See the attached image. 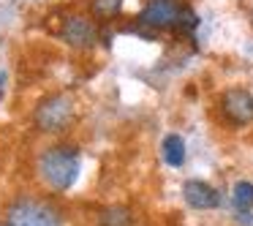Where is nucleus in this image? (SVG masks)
<instances>
[{
  "mask_svg": "<svg viewBox=\"0 0 253 226\" xmlns=\"http://www.w3.org/2000/svg\"><path fill=\"white\" fill-rule=\"evenodd\" d=\"M36 169H39V177L44 180L46 188L63 193L77 182L79 169H82V155L74 144H52L39 155Z\"/></svg>",
  "mask_w": 253,
  "mask_h": 226,
  "instance_id": "nucleus-1",
  "label": "nucleus"
},
{
  "mask_svg": "<svg viewBox=\"0 0 253 226\" xmlns=\"http://www.w3.org/2000/svg\"><path fill=\"white\" fill-rule=\"evenodd\" d=\"M0 226H63V215L46 199L19 196L6 207Z\"/></svg>",
  "mask_w": 253,
  "mask_h": 226,
  "instance_id": "nucleus-2",
  "label": "nucleus"
},
{
  "mask_svg": "<svg viewBox=\"0 0 253 226\" xmlns=\"http://www.w3.org/2000/svg\"><path fill=\"white\" fill-rule=\"evenodd\" d=\"M77 104L68 93H49L36 104L33 109V126L41 134H60L71 126Z\"/></svg>",
  "mask_w": 253,
  "mask_h": 226,
  "instance_id": "nucleus-3",
  "label": "nucleus"
},
{
  "mask_svg": "<svg viewBox=\"0 0 253 226\" xmlns=\"http://www.w3.org/2000/svg\"><path fill=\"white\" fill-rule=\"evenodd\" d=\"M220 120L229 128H245L253 123V93L248 88H229L218 98Z\"/></svg>",
  "mask_w": 253,
  "mask_h": 226,
  "instance_id": "nucleus-4",
  "label": "nucleus"
},
{
  "mask_svg": "<svg viewBox=\"0 0 253 226\" xmlns=\"http://www.w3.org/2000/svg\"><path fill=\"white\" fill-rule=\"evenodd\" d=\"M180 14H182V3H177V0H147L144 8L139 11L136 22H139V28H147L150 33L177 30Z\"/></svg>",
  "mask_w": 253,
  "mask_h": 226,
  "instance_id": "nucleus-5",
  "label": "nucleus"
},
{
  "mask_svg": "<svg viewBox=\"0 0 253 226\" xmlns=\"http://www.w3.org/2000/svg\"><path fill=\"white\" fill-rule=\"evenodd\" d=\"M60 39L66 41L74 49H90L98 41V28L90 17H82V14H71V17L63 19L60 28Z\"/></svg>",
  "mask_w": 253,
  "mask_h": 226,
  "instance_id": "nucleus-6",
  "label": "nucleus"
},
{
  "mask_svg": "<svg viewBox=\"0 0 253 226\" xmlns=\"http://www.w3.org/2000/svg\"><path fill=\"white\" fill-rule=\"evenodd\" d=\"M182 199H185V204L193 210H215L223 202L218 188L204 182V180H185V185H182Z\"/></svg>",
  "mask_w": 253,
  "mask_h": 226,
  "instance_id": "nucleus-7",
  "label": "nucleus"
},
{
  "mask_svg": "<svg viewBox=\"0 0 253 226\" xmlns=\"http://www.w3.org/2000/svg\"><path fill=\"white\" fill-rule=\"evenodd\" d=\"M161 155H164V161L171 166V169H180L182 164H185V139L180 136V134H166L164 142H161Z\"/></svg>",
  "mask_w": 253,
  "mask_h": 226,
  "instance_id": "nucleus-8",
  "label": "nucleus"
},
{
  "mask_svg": "<svg viewBox=\"0 0 253 226\" xmlns=\"http://www.w3.org/2000/svg\"><path fill=\"white\" fill-rule=\"evenodd\" d=\"M98 226H133V215L123 204H112L98 213Z\"/></svg>",
  "mask_w": 253,
  "mask_h": 226,
  "instance_id": "nucleus-9",
  "label": "nucleus"
},
{
  "mask_svg": "<svg viewBox=\"0 0 253 226\" xmlns=\"http://www.w3.org/2000/svg\"><path fill=\"white\" fill-rule=\"evenodd\" d=\"M231 204L237 213H253V182L251 180H237L231 188Z\"/></svg>",
  "mask_w": 253,
  "mask_h": 226,
  "instance_id": "nucleus-10",
  "label": "nucleus"
},
{
  "mask_svg": "<svg viewBox=\"0 0 253 226\" xmlns=\"http://www.w3.org/2000/svg\"><path fill=\"white\" fill-rule=\"evenodd\" d=\"M120 8H123V0H93V3H90V14H93L95 19H101V22L115 19L117 14H120Z\"/></svg>",
  "mask_w": 253,
  "mask_h": 226,
  "instance_id": "nucleus-11",
  "label": "nucleus"
},
{
  "mask_svg": "<svg viewBox=\"0 0 253 226\" xmlns=\"http://www.w3.org/2000/svg\"><path fill=\"white\" fill-rule=\"evenodd\" d=\"M199 28V14L193 11L191 6H182V14H180V22H177V33H193Z\"/></svg>",
  "mask_w": 253,
  "mask_h": 226,
  "instance_id": "nucleus-12",
  "label": "nucleus"
},
{
  "mask_svg": "<svg viewBox=\"0 0 253 226\" xmlns=\"http://www.w3.org/2000/svg\"><path fill=\"white\" fill-rule=\"evenodd\" d=\"M237 224L240 226H253V213H237Z\"/></svg>",
  "mask_w": 253,
  "mask_h": 226,
  "instance_id": "nucleus-13",
  "label": "nucleus"
},
{
  "mask_svg": "<svg viewBox=\"0 0 253 226\" xmlns=\"http://www.w3.org/2000/svg\"><path fill=\"white\" fill-rule=\"evenodd\" d=\"M3 93H6V71L0 68V98H3Z\"/></svg>",
  "mask_w": 253,
  "mask_h": 226,
  "instance_id": "nucleus-14",
  "label": "nucleus"
}]
</instances>
